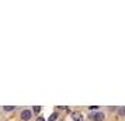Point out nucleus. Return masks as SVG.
<instances>
[{
    "label": "nucleus",
    "instance_id": "obj_7",
    "mask_svg": "<svg viewBox=\"0 0 125 121\" xmlns=\"http://www.w3.org/2000/svg\"><path fill=\"white\" fill-rule=\"evenodd\" d=\"M37 121H46V120L44 118V117H38V118H37Z\"/></svg>",
    "mask_w": 125,
    "mask_h": 121
},
{
    "label": "nucleus",
    "instance_id": "obj_3",
    "mask_svg": "<svg viewBox=\"0 0 125 121\" xmlns=\"http://www.w3.org/2000/svg\"><path fill=\"white\" fill-rule=\"evenodd\" d=\"M72 118H73V121H83V114L79 113V111H76V113L72 114Z\"/></svg>",
    "mask_w": 125,
    "mask_h": 121
},
{
    "label": "nucleus",
    "instance_id": "obj_8",
    "mask_svg": "<svg viewBox=\"0 0 125 121\" xmlns=\"http://www.w3.org/2000/svg\"><path fill=\"white\" fill-rule=\"evenodd\" d=\"M119 113H121V114H122V115H125V107H124V109H122V110H119Z\"/></svg>",
    "mask_w": 125,
    "mask_h": 121
},
{
    "label": "nucleus",
    "instance_id": "obj_6",
    "mask_svg": "<svg viewBox=\"0 0 125 121\" xmlns=\"http://www.w3.org/2000/svg\"><path fill=\"white\" fill-rule=\"evenodd\" d=\"M32 111H34L35 114H38V113H40V111H41V106H35V107H34V110H32Z\"/></svg>",
    "mask_w": 125,
    "mask_h": 121
},
{
    "label": "nucleus",
    "instance_id": "obj_1",
    "mask_svg": "<svg viewBox=\"0 0 125 121\" xmlns=\"http://www.w3.org/2000/svg\"><path fill=\"white\" fill-rule=\"evenodd\" d=\"M20 118H21L23 121H30L31 118H32V111L28 110V109L23 110V111L20 113Z\"/></svg>",
    "mask_w": 125,
    "mask_h": 121
},
{
    "label": "nucleus",
    "instance_id": "obj_4",
    "mask_svg": "<svg viewBox=\"0 0 125 121\" xmlns=\"http://www.w3.org/2000/svg\"><path fill=\"white\" fill-rule=\"evenodd\" d=\"M14 109H16L14 106H4V107H3V110H4L6 113H11V111H14Z\"/></svg>",
    "mask_w": 125,
    "mask_h": 121
},
{
    "label": "nucleus",
    "instance_id": "obj_2",
    "mask_svg": "<svg viewBox=\"0 0 125 121\" xmlns=\"http://www.w3.org/2000/svg\"><path fill=\"white\" fill-rule=\"evenodd\" d=\"M90 120L93 121H104L105 120V114L101 113V111H97L94 114H90Z\"/></svg>",
    "mask_w": 125,
    "mask_h": 121
},
{
    "label": "nucleus",
    "instance_id": "obj_5",
    "mask_svg": "<svg viewBox=\"0 0 125 121\" xmlns=\"http://www.w3.org/2000/svg\"><path fill=\"white\" fill-rule=\"evenodd\" d=\"M58 120V113H52L49 117H48V121H56Z\"/></svg>",
    "mask_w": 125,
    "mask_h": 121
}]
</instances>
